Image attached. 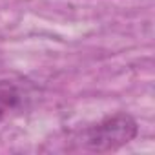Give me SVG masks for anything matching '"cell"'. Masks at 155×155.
Wrapping results in <instances>:
<instances>
[{"label":"cell","mask_w":155,"mask_h":155,"mask_svg":"<svg viewBox=\"0 0 155 155\" xmlns=\"http://www.w3.org/2000/svg\"><path fill=\"white\" fill-rule=\"evenodd\" d=\"M139 133V126L135 119L124 111L108 115L95 124L82 128L75 135V142L79 148L93 153L115 151L126 144H130Z\"/></svg>","instance_id":"obj_1"},{"label":"cell","mask_w":155,"mask_h":155,"mask_svg":"<svg viewBox=\"0 0 155 155\" xmlns=\"http://www.w3.org/2000/svg\"><path fill=\"white\" fill-rule=\"evenodd\" d=\"M28 102V93L11 81H0V122L13 117L20 110H24Z\"/></svg>","instance_id":"obj_2"}]
</instances>
